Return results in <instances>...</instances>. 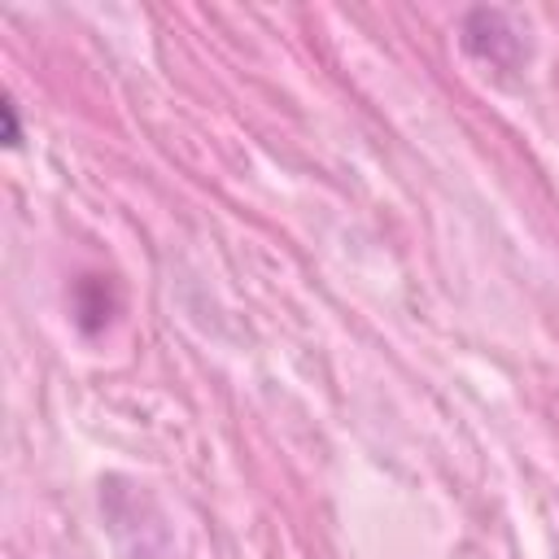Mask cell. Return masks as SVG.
I'll return each mask as SVG.
<instances>
[{
  "label": "cell",
  "instance_id": "1",
  "mask_svg": "<svg viewBox=\"0 0 559 559\" xmlns=\"http://www.w3.org/2000/svg\"><path fill=\"white\" fill-rule=\"evenodd\" d=\"M511 17L502 9H472L463 13V48L489 66H515L524 44H520V31L507 26Z\"/></svg>",
  "mask_w": 559,
  "mask_h": 559
},
{
  "label": "cell",
  "instance_id": "2",
  "mask_svg": "<svg viewBox=\"0 0 559 559\" xmlns=\"http://www.w3.org/2000/svg\"><path fill=\"white\" fill-rule=\"evenodd\" d=\"M0 118H4V144H9V148H17V144H22V127H17V105H13V100H4V105H0Z\"/></svg>",
  "mask_w": 559,
  "mask_h": 559
}]
</instances>
